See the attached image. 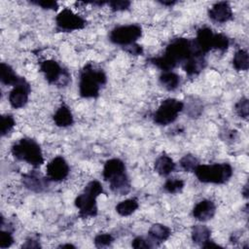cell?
<instances>
[{
    "instance_id": "cell-1",
    "label": "cell",
    "mask_w": 249,
    "mask_h": 249,
    "mask_svg": "<svg viewBox=\"0 0 249 249\" xmlns=\"http://www.w3.org/2000/svg\"><path fill=\"white\" fill-rule=\"evenodd\" d=\"M193 55L205 56L199 51L194 39L179 37L169 42L162 55L151 57L149 61L151 64L164 72L171 71L177 65L182 64Z\"/></svg>"
},
{
    "instance_id": "cell-2",
    "label": "cell",
    "mask_w": 249,
    "mask_h": 249,
    "mask_svg": "<svg viewBox=\"0 0 249 249\" xmlns=\"http://www.w3.org/2000/svg\"><path fill=\"white\" fill-rule=\"evenodd\" d=\"M103 179L109 183L110 189L120 196L126 195L130 192V181L126 174L124 162L117 158L105 161L102 170Z\"/></svg>"
},
{
    "instance_id": "cell-3",
    "label": "cell",
    "mask_w": 249,
    "mask_h": 249,
    "mask_svg": "<svg viewBox=\"0 0 249 249\" xmlns=\"http://www.w3.org/2000/svg\"><path fill=\"white\" fill-rule=\"evenodd\" d=\"M107 83V76L102 69L95 68L90 62L85 64L79 76V93L83 98H96L101 88Z\"/></svg>"
},
{
    "instance_id": "cell-4",
    "label": "cell",
    "mask_w": 249,
    "mask_h": 249,
    "mask_svg": "<svg viewBox=\"0 0 249 249\" xmlns=\"http://www.w3.org/2000/svg\"><path fill=\"white\" fill-rule=\"evenodd\" d=\"M103 193V187L97 180H92L87 184L84 191L76 196L75 206L79 210L81 218L95 217L98 212L96 198Z\"/></svg>"
},
{
    "instance_id": "cell-5",
    "label": "cell",
    "mask_w": 249,
    "mask_h": 249,
    "mask_svg": "<svg viewBox=\"0 0 249 249\" xmlns=\"http://www.w3.org/2000/svg\"><path fill=\"white\" fill-rule=\"evenodd\" d=\"M11 153L18 160L25 161L34 168L41 166L44 162L42 149L36 140L24 137L15 142L11 148Z\"/></svg>"
},
{
    "instance_id": "cell-6",
    "label": "cell",
    "mask_w": 249,
    "mask_h": 249,
    "mask_svg": "<svg viewBox=\"0 0 249 249\" xmlns=\"http://www.w3.org/2000/svg\"><path fill=\"white\" fill-rule=\"evenodd\" d=\"M196 178L201 183L207 184H225L232 176L233 169L230 163L198 164L194 171Z\"/></svg>"
},
{
    "instance_id": "cell-7",
    "label": "cell",
    "mask_w": 249,
    "mask_h": 249,
    "mask_svg": "<svg viewBox=\"0 0 249 249\" xmlns=\"http://www.w3.org/2000/svg\"><path fill=\"white\" fill-rule=\"evenodd\" d=\"M185 103L176 98H166L161 101L153 114V122L159 125H168L175 122L178 115L184 110Z\"/></svg>"
},
{
    "instance_id": "cell-8",
    "label": "cell",
    "mask_w": 249,
    "mask_h": 249,
    "mask_svg": "<svg viewBox=\"0 0 249 249\" xmlns=\"http://www.w3.org/2000/svg\"><path fill=\"white\" fill-rule=\"evenodd\" d=\"M142 36V27L139 24L119 25L113 28L109 33V40L122 47L136 43Z\"/></svg>"
},
{
    "instance_id": "cell-9",
    "label": "cell",
    "mask_w": 249,
    "mask_h": 249,
    "mask_svg": "<svg viewBox=\"0 0 249 249\" xmlns=\"http://www.w3.org/2000/svg\"><path fill=\"white\" fill-rule=\"evenodd\" d=\"M40 71L49 84L64 87L70 81V74L67 70L53 59H46L40 63Z\"/></svg>"
},
{
    "instance_id": "cell-10",
    "label": "cell",
    "mask_w": 249,
    "mask_h": 249,
    "mask_svg": "<svg viewBox=\"0 0 249 249\" xmlns=\"http://www.w3.org/2000/svg\"><path fill=\"white\" fill-rule=\"evenodd\" d=\"M55 25L59 32H71L83 29L87 25V20L71 9L64 8L55 17Z\"/></svg>"
},
{
    "instance_id": "cell-11",
    "label": "cell",
    "mask_w": 249,
    "mask_h": 249,
    "mask_svg": "<svg viewBox=\"0 0 249 249\" xmlns=\"http://www.w3.org/2000/svg\"><path fill=\"white\" fill-rule=\"evenodd\" d=\"M46 170L47 177L50 179V181L61 182L68 176L70 167L63 157L57 156L47 164Z\"/></svg>"
},
{
    "instance_id": "cell-12",
    "label": "cell",
    "mask_w": 249,
    "mask_h": 249,
    "mask_svg": "<svg viewBox=\"0 0 249 249\" xmlns=\"http://www.w3.org/2000/svg\"><path fill=\"white\" fill-rule=\"evenodd\" d=\"M31 91L29 83L23 79L19 84L15 86L9 93V103L15 109L22 108L28 101V96Z\"/></svg>"
},
{
    "instance_id": "cell-13",
    "label": "cell",
    "mask_w": 249,
    "mask_h": 249,
    "mask_svg": "<svg viewBox=\"0 0 249 249\" xmlns=\"http://www.w3.org/2000/svg\"><path fill=\"white\" fill-rule=\"evenodd\" d=\"M23 186L34 193H42L46 191L50 185V179L47 176H43L36 170L24 173L21 177Z\"/></svg>"
},
{
    "instance_id": "cell-14",
    "label": "cell",
    "mask_w": 249,
    "mask_h": 249,
    "mask_svg": "<svg viewBox=\"0 0 249 249\" xmlns=\"http://www.w3.org/2000/svg\"><path fill=\"white\" fill-rule=\"evenodd\" d=\"M209 18L217 23H225L233 18L232 9L229 2L220 1L215 4L208 10Z\"/></svg>"
},
{
    "instance_id": "cell-15",
    "label": "cell",
    "mask_w": 249,
    "mask_h": 249,
    "mask_svg": "<svg viewBox=\"0 0 249 249\" xmlns=\"http://www.w3.org/2000/svg\"><path fill=\"white\" fill-rule=\"evenodd\" d=\"M215 33L209 27H200L196 31V37L194 39L199 51L206 55L210 51L213 50Z\"/></svg>"
},
{
    "instance_id": "cell-16",
    "label": "cell",
    "mask_w": 249,
    "mask_h": 249,
    "mask_svg": "<svg viewBox=\"0 0 249 249\" xmlns=\"http://www.w3.org/2000/svg\"><path fill=\"white\" fill-rule=\"evenodd\" d=\"M216 213V205L210 199L198 201L193 208V217L200 222L211 220Z\"/></svg>"
},
{
    "instance_id": "cell-17",
    "label": "cell",
    "mask_w": 249,
    "mask_h": 249,
    "mask_svg": "<svg viewBox=\"0 0 249 249\" xmlns=\"http://www.w3.org/2000/svg\"><path fill=\"white\" fill-rule=\"evenodd\" d=\"M183 70L189 77L197 76L206 66L205 56L203 55H193L181 64Z\"/></svg>"
},
{
    "instance_id": "cell-18",
    "label": "cell",
    "mask_w": 249,
    "mask_h": 249,
    "mask_svg": "<svg viewBox=\"0 0 249 249\" xmlns=\"http://www.w3.org/2000/svg\"><path fill=\"white\" fill-rule=\"evenodd\" d=\"M53 120L55 124V125L59 126V127H67L73 124L74 123V118L72 115L71 110L69 109V107L62 103L57 110L55 111V113L53 116Z\"/></svg>"
},
{
    "instance_id": "cell-19",
    "label": "cell",
    "mask_w": 249,
    "mask_h": 249,
    "mask_svg": "<svg viewBox=\"0 0 249 249\" xmlns=\"http://www.w3.org/2000/svg\"><path fill=\"white\" fill-rule=\"evenodd\" d=\"M176 168L174 160L166 154H161L154 163L155 171L160 176H168Z\"/></svg>"
},
{
    "instance_id": "cell-20",
    "label": "cell",
    "mask_w": 249,
    "mask_h": 249,
    "mask_svg": "<svg viewBox=\"0 0 249 249\" xmlns=\"http://www.w3.org/2000/svg\"><path fill=\"white\" fill-rule=\"evenodd\" d=\"M24 78L18 76L13 67L5 62H2L0 65V80L1 83L6 86H17Z\"/></svg>"
},
{
    "instance_id": "cell-21",
    "label": "cell",
    "mask_w": 249,
    "mask_h": 249,
    "mask_svg": "<svg viewBox=\"0 0 249 249\" xmlns=\"http://www.w3.org/2000/svg\"><path fill=\"white\" fill-rule=\"evenodd\" d=\"M170 234H171V231L167 226L162 224H158V223L152 225L148 231L149 237L153 241H155L158 245L167 240Z\"/></svg>"
},
{
    "instance_id": "cell-22",
    "label": "cell",
    "mask_w": 249,
    "mask_h": 249,
    "mask_svg": "<svg viewBox=\"0 0 249 249\" xmlns=\"http://www.w3.org/2000/svg\"><path fill=\"white\" fill-rule=\"evenodd\" d=\"M191 237L194 243L202 245L211 237V230L205 225H195L191 231Z\"/></svg>"
},
{
    "instance_id": "cell-23",
    "label": "cell",
    "mask_w": 249,
    "mask_h": 249,
    "mask_svg": "<svg viewBox=\"0 0 249 249\" xmlns=\"http://www.w3.org/2000/svg\"><path fill=\"white\" fill-rule=\"evenodd\" d=\"M160 84L169 91L175 90L180 85V76L172 71H164L160 75Z\"/></svg>"
},
{
    "instance_id": "cell-24",
    "label": "cell",
    "mask_w": 249,
    "mask_h": 249,
    "mask_svg": "<svg viewBox=\"0 0 249 249\" xmlns=\"http://www.w3.org/2000/svg\"><path fill=\"white\" fill-rule=\"evenodd\" d=\"M138 207H139L138 199L136 197H131L119 202L116 205L115 209L120 216L126 217L134 213L138 209Z\"/></svg>"
},
{
    "instance_id": "cell-25",
    "label": "cell",
    "mask_w": 249,
    "mask_h": 249,
    "mask_svg": "<svg viewBox=\"0 0 249 249\" xmlns=\"http://www.w3.org/2000/svg\"><path fill=\"white\" fill-rule=\"evenodd\" d=\"M232 66L236 71H246L249 68V54L245 50H238L232 57Z\"/></svg>"
},
{
    "instance_id": "cell-26",
    "label": "cell",
    "mask_w": 249,
    "mask_h": 249,
    "mask_svg": "<svg viewBox=\"0 0 249 249\" xmlns=\"http://www.w3.org/2000/svg\"><path fill=\"white\" fill-rule=\"evenodd\" d=\"M185 187V181L180 178H169L163 184V189L168 194H178Z\"/></svg>"
},
{
    "instance_id": "cell-27",
    "label": "cell",
    "mask_w": 249,
    "mask_h": 249,
    "mask_svg": "<svg viewBox=\"0 0 249 249\" xmlns=\"http://www.w3.org/2000/svg\"><path fill=\"white\" fill-rule=\"evenodd\" d=\"M180 167L186 172H194L196 166L199 164L197 159L191 154L185 155L179 161Z\"/></svg>"
},
{
    "instance_id": "cell-28",
    "label": "cell",
    "mask_w": 249,
    "mask_h": 249,
    "mask_svg": "<svg viewBox=\"0 0 249 249\" xmlns=\"http://www.w3.org/2000/svg\"><path fill=\"white\" fill-rule=\"evenodd\" d=\"M234 111L239 118L247 121L248 115H249V100H248V98L247 97L240 98L234 105Z\"/></svg>"
},
{
    "instance_id": "cell-29",
    "label": "cell",
    "mask_w": 249,
    "mask_h": 249,
    "mask_svg": "<svg viewBox=\"0 0 249 249\" xmlns=\"http://www.w3.org/2000/svg\"><path fill=\"white\" fill-rule=\"evenodd\" d=\"M230 46V39L224 33H215L213 50H218L221 53H224L228 50Z\"/></svg>"
},
{
    "instance_id": "cell-30",
    "label": "cell",
    "mask_w": 249,
    "mask_h": 249,
    "mask_svg": "<svg viewBox=\"0 0 249 249\" xmlns=\"http://www.w3.org/2000/svg\"><path fill=\"white\" fill-rule=\"evenodd\" d=\"M113 241H114L113 235L108 232L98 233L97 235H95V237L93 239V243L96 248L108 247L113 243Z\"/></svg>"
},
{
    "instance_id": "cell-31",
    "label": "cell",
    "mask_w": 249,
    "mask_h": 249,
    "mask_svg": "<svg viewBox=\"0 0 249 249\" xmlns=\"http://www.w3.org/2000/svg\"><path fill=\"white\" fill-rule=\"evenodd\" d=\"M16 125L14 117L10 114L1 116V136L7 135Z\"/></svg>"
},
{
    "instance_id": "cell-32",
    "label": "cell",
    "mask_w": 249,
    "mask_h": 249,
    "mask_svg": "<svg viewBox=\"0 0 249 249\" xmlns=\"http://www.w3.org/2000/svg\"><path fill=\"white\" fill-rule=\"evenodd\" d=\"M131 246L135 249H140V248H154V247H158L159 245L153 241L150 237L149 239L143 237V236H137L135 237L132 242H131Z\"/></svg>"
},
{
    "instance_id": "cell-33",
    "label": "cell",
    "mask_w": 249,
    "mask_h": 249,
    "mask_svg": "<svg viewBox=\"0 0 249 249\" xmlns=\"http://www.w3.org/2000/svg\"><path fill=\"white\" fill-rule=\"evenodd\" d=\"M15 239L13 237V231L1 230L0 231V248L6 249L13 245Z\"/></svg>"
},
{
    "instance_id": "cell-34",
    "label": "cell",
    "mask_w": 249,
    "mask_h": 249,
    "mask_svg": "<svg viewBox=\"0 0 249 249\" xmlns=\"http://www.w3.org/2000/svg\"><path fill=\"white\" fill-rule=\"evenodd\" d=\"M201 112H202V105L199 101L192 100L187 105V114L191 118H197Z\"/></svg>"
},
{
    "instance_id": "cell-35",
    "label": "cell",
    "mask_w": 249,
    "mask_h": 249,
    "mask_svg": "<svg viewBox=\"0 0 249 249\" xmlns=\"http://www.w3.org/2000/svg\"><path fill=\"white\" fill-rule=\"evenodd\" d=\"M109 5L111 11L113 12H121V11H126L129 9L131 2L127 0H120V1H110L107 2Z\"/></svg>"
},
{
    "instance_id": "cell-36",
    "label": "cell",
    "mask_w": 249,
    "mask_h": 249,
    "mask_svg": "<svg viewBox=\"0 0 249 249\" xmlns=\"http://www.w3.org/2000/svg\"><path fill=\"white\" fill-rule=\"evenodd\" d=\"M31 4L41 7L44 10H53L56 11L58 9V3L56 1H50V0H32L30 1Z\"/></svg>"
},
{
    "instance_id": "cell-37",
    "label": "cell",
    "mask_w": 249,
    "mask_h": 249,
    "mask_svg": "<svg viewBox=\"0 0 249 249\" xmlns=\"http://www.w3.org/2000/svg\"><path fill=\"white\" fill-rule=\"evenodd\" d=\"M123 50L131 55H141L144 53L143 47L137 43H133L131 45L123 47Z\"/></svg>"
},
{
    "instance_id": "cell-38",
    "label": "cell",
    "mask_w": 249,
    "mask_h": 249,
    "mask_svg": "<svg viewBox=\"0 0 249 249\" xmlns=\"http://www.w3.org/2000/svg\"><path fill=\"white\" fill-rule=\"evenodd\" d=\"M21 248H41V244L39 242V238L37 235H31L28 238H26L25 242L21 245Z\"/></svg>"
},
{
    "instance_id": "cell-39",
    "label": "cell",
    "mask_w": 249,
    "mask_h": 249,
    "mask_svg": "<svg viewBox=\"0 0 249 249\" xmlns=\"http://www.w3.org/2000/svg\"><path fill=\"white\" fill-rule=\"evenodd\" d=\"M223 134L225 135V136H221V138L223 139V140H230V141H233L234 139H236V137H237V131L236 130H232V129H231V130H226L225 132H223Z\"/></svg>"
},
{
    "instance_id": "cell-40",
    "label": "cell",
    "mask_w": 249,
    "mask_h": 249,
    "mask_svg": "<svg viewBox=\"0 0 249 249\" xmlns=\"http://www.w3.org/2000/svg\"><path fill=\"white\" fill-rule=\"evenodd\" d=\"M201 247H202V248H218V247H222V246H220L219 244H217V243H215L214 241H212L211 239H209V240H207L205 243H203V244L201 245Z\"/></svg>"
},
{
    "instance_id": "cell-41",
    "label": "cell",
    "mask_w": 249,
    "mask_h": 249,
    "mask_svg": "<svg viewBox=\"0 0 249 249\" xmlns=\"http://www.w3.org/2000/svg\"><path fill=\"white\" fill-rule=\"evenodd\" d=\"M248 182L243 186V188H242V190H241V195H242V196L244 197V198H248L249 197V190H248Z\"/></svg>"
},
{
    "instance_id": "cell-42",
    "label": "cell",
    "mask_w": 249,
    "mask_h": 249,
    "mask_svg": "<svg viewBox=\"0 0 249 249\" xmlns=\"http://www.w3.org/2000/svg\"><path fill=\"white\" fill-rule=\"evenodd\" d=\"M161 5L166 6V7H172L177 3V1H159Z\"/></svg>"
},
{
    "instance_id": "cell-43",
    "label": "cell",
    "mask_w": 249,
    "mask_h": 249,
    "mask_svg": "<svg viewBox=\"0 0 249 249\" xmlns=\"http://www.w3.org/2000/svg\"><path fill=\"white\" fill-rule=\"evenodd\" d=\"M57 248H76V247L71 243H65V244H60L59 246H57Z\"/></svg>"
}]
</instances>
